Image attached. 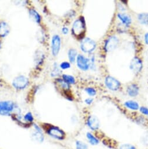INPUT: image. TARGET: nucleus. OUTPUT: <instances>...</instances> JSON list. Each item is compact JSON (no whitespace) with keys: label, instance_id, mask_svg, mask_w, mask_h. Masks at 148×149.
<instances>
[{"label":"nucleus","instance_id":"1","mask_svg":"<svg viewBox=\"0 0 148 149\" xmlns=\"http://www.w3.org/2000/svg\"><path fill=\"white\" fill-rule=\"evenodd\" d=\"M43 131L52 138L58 140H64L66 138L65 132L58 126L51 124L44 123L40 126Z\"/></svg>","mask_w":148,"mask_h":149},{"label":"nucleus","instance_id":"2","mask_svg":"<svg viewBox=\"0 0 148 149\" xmlns=\"http://www.w3.org/2000/svg\"><path fill=\"white\" fill-rule=\"evenodd\" d=\"M86 29L85 21L84 17H81L74 21L72 27V32L75 37L80 38L84 35Z\"/></svg>","mask_w":148,"mask_h":149},{"label":"nucleus","instance_id":"3","mask_svg":"<svg viewBox=\"0 0 148 149\" xmlns=\"http://www.w3.org/2000/svg\"><path fill=\"white\" fill-rule=\"evenodd\" d=\"M17 107L14 102L4 101L0 102V115L11 116Z\"/></svg>","mask_w":148,"mask_h":149},{"label":"nucleus","instance_id":"4","mask_svg":"<svg viewBox=\"0 0 148 149\" xmlns=\"http://www.w3.org/2000/svg\"><path fill=\"white\" fill-rule=\"evenodd\" d=\"M96 43L89 38H84L81 42V49L82 52L86 53H91L96 49Z\"/></svg>","mask_w":148,"mask_h":149},{"label":"nucleus","instance_id":"5","mask_svg":"<svg viewBox=\"0 0 148 149\" xmlns=\"http://www.w3.org/2000/svg\"><path fill=\"white\" fill-rule=\"evenodd\" d=\"M28 84V79L23 75H20L16 77L12 81L13 87L18 90H22L25 89Z\"/></svg>","mask_w":148,"mask_h":149},{"label":"nucleus","instance_id":"6","mask_svg":"<svg viewBox=\"0 0 148 149\" xmlns=\"http://www.w3.org/2000/svg\"><path fill=\"white\" fill-rule=\"evenodd\" d=\"M119 39L114 35L109 36L104 42V49L106 52H110L115 50L118 46Z\"/></svg>","mask_w":148,"mask_h":149},{"label":"nucleus","instance_id":"7","mask_svg":"<svg viewBox=\"0 0 148 149\" xmlns=\"http://www.w3.org/2000/svg\"><path fill=\"white\" fill-rule=\"evenodd\" d=\"M104 83L106 87L113 91L118 90L121 86V83L117 79L111 76H108L106 77Z\"/></svg>","mask_w":148,"mask_h":149},{"label":"nucleus","instance_id":"8","mask_svg":"<svg viewBox=\"0 0 148 149\" xmlns=\"http://www.w3.org/2000/svg\"><path fill=\"white\" fill-rule=\"evenodd\" d=\"M77 67L82 71H87L90 68V60L82 54H78L77 57Z\"/></svg>","mask_w":148,"mask_h":149},{"label":"nucleus","instance_id":"9","mask_svg":"<svg viewBox=\"0 0 148 149\" xmlns=\"http://www.w3.org/2000/svg\"><path fill=\"white\" fill-rule=\"evenodd\" d=\"M61 39L58 35H55L53 36L51 39V52L54 56H57L61 49Z\"/></svg>","mask_w":148,"mask_h":149},{"label":"nucleus","instance_id":"10","mask_svg":"<svg viewBox=\"0 0 148 149\" xmlns=\"http://www.w3.org/2000/svg\"><path fill=\"white\" fill-rule=\"evenodd\" d=\"M34 131L32 133V138L34 140L38 143H43L44 140V135L41 127L36 123L33 124Z\"/></svg>","mask_w":148,"mask_h":149},{"label":"nucleus","instance_id":"11","mask_svg":"<svg viewBox=\"0 0 148 149\" xmlns=\"http://www.w3.org/2000/svg\"><path fill=\"white\" fill-rule=\"evenodd\" d=\"M143 68V63L142 60L138 57L132 58L130 62L129 68L135 74L139 73Z\"/></svg>","mask_w":148,"mask_h":149},{"label":"nucleus","instance_id":"12","mask_svg":"<svg viewBox=\"0 0 148 149\" xmlns=\"http://www.w3.org/2000/svg\"><path fill=\"white\" fill-rule=\"evenodd\" d=\"M86 123L88 126L93 131L98 130L100 127V120L95 115H89L88 117Z\"/></svg>","mask_w":148,"mask_h":149},{"label":"nucleus","instance_id":"13","mask_svg":"<svg viewBox=\"0 0 148 149\" xmlns=\"http://www.w3.org/2000/svg\"><path fill=\"white\" fill-rule=\"evenodd\" d=\"M117 17L121 22V24L125 26L128 28L132 23V18L131 16L126 13H118L117 14Z\"/></svg>","mask_w":148,"mask_h":149},{"label":"nucleus","instance_id":"14","mask_svg":"<svg viewBox=\"0 0 148 149\" xmlns=\"http://www.w3.org/2000/svg\"><path fill=\"white\" fill-rule=\"evenodd\" d=\"M127 93L129 97H135L138 95L139 93V88L136 84H131L128 86Z\"/></svg>","mask_w":148,"mask_h":149},{"label":"nucleus","instance_id":"15","mask_svg":"<svg viewBox=\"0 0 148 149\" xmlns=\"http://www.w3.org/2000/svg\"><path fill=\"white\" fill-rule=\"evenodd\" d=\"M10 32L9 25L6 22H0V37H6Z\"/></svg>","mask_w":148,"mask_h":149},{"label":"nucleus","instance_id":"16","mask_svg":"<svg viewBox=\"0 0 148 149\" xmlns=\"http://www.w3.org/2000/svg\"><path fill=\"white\" fill-rule=\"evenodd\" d=\"M29 14L30 19L36 24H40L41 20V16L35 9L31 8L29 11Z\"/></svg>","mask_w":148,"mask_h":149},{"label":"nucleus","instance_id":"17","mask_svg":"<svg viewBox=\"0 0 148 149\" xmlns=\"http://www.w3.org/2000/svg\"><path fill=\"white\" fill-rule=\"evenodd\" d=\"M124 105L127 108L132 111H137L139 109V104L136 101L133 100H128L125 101L124 103Z\"/></svg>","mask_w":148,"mask_h":149},{"label":"nucleus","instance_id":"18","mask_svg":"<svg viewBox=\"0 0 148 149\" xmlns=\"http://www.w3.org/2000/svg\"><path fill=\"white\" fill-rule=\"evenodd\" d=\"M77 56H78V52L76 49H69L68 52V57L71 63H74L75 62Z\"/></svg>","mask_w":148,"mask_h":149},{"label":"nucleus","instance_id":"19","mask_svg":"<svg viewBox=\"0 0 148 149\" xmlns=\"http://www.w3.org/2000/svg\"><path fill=\"white\" fill-rule=\"evenodd\" d=\"M137 19L139 24L143 25H148V13H141L138 14Z\"/></svg>","mask_w":148,"mask_h":149},{"label":"nucleus","instance_id":"20","mask_svg":"<svg viewBox=\"0 0 148 149\" xmlns=\"http://www.w3.org/2000/svg\"><path fill=\"white\" fill-rule=\"evenodd\" d=\"M86 136L91 144L96 146L99 143V140L91 132H87Z\"/></svg>","mask_w":148,"mask_h":149},{"label":"nucleus","instance_id":"21","mask_svg":"<svg viewBox=\"0 0 148 149\" xmlns=\"http://www.w3.org/2000/svg\"><path fill=\"white\" fill-rule=\"evenodd\" d=\"M23 120L24 123L26 125H30L31 124H33V122L34 121V117L33 114L30 112H27L23 117Z\"/></svg>","mask_w":148,"mask_h":149},{"label":"nucleus","instance_id":"22","mask_svg":"<svg viewBox=\"0 0 148 149\" xmlns=\"http://www.w3.org/2000/svg\"><path fill=\"white\" fill-rule=\"evenodd\" d=\"M62 80L68 84H73L75 83V77L71 75L68 74H63L62 75Z\"/></svg>","mask_w":148,"mask_h":149},{"label":"nucleus","instance_id":"23","mask_svg":"<svg viewBox=\"0 0 148 149\" xmlns=\"http://www.w3.org/2000/svg\"><path fill=\"white\" fill-rule=\"evenodd\" d=\"M76 149H88V144L81 140H77L75 142Z\"/></svg>","mask_w":148,"mask_h":149},{"label":"nucleus","instance_id":"24","mask_svg":"<svg viewBox=\"0 0 148 149\" xmlns=\"http://www.w3.org/2000/svg\"><path fill=\"white\" fill-rule=\"evenodd\" d=\"M61 73L60 70L59 68L58 67V65H57V63L54 64L53 69L51 72V76L52 77H57L58 76H59Z\"/></svg>","mask_w":148,"mask_h":149},{"label":"nucleus","instance_id":"25","mask_svg":"<svg viewBox=\"0 0 148 149\" xmlns=\"http://www.w3.org/2000/svg\"><path fill=\"white\" fill-rule=\"evenodd\" d=\"M85 91L87 94L92 97H95L97 94L96 90L93 87H87L85 89Z\"/></svg>","mask_w":148,"mask_h":149},{"label":"nucleus","instance_id":"26","mask_svg":"<svg viewBox=\"0 0 148 149\" xmlns=\"http://www.w3.org/2000/svg\"><path fill=\"white\" fill-rule=\"evenodd\" d=\"M58 83L59 84V86L63 88L64 90H69V85L66 83L62 79H58L57 80Z\"/></svg>","mask_w":148,"mask_h":149},{"label":"nucleus","instance_id":"27","mask_svg":"<svg viewBox=\"0 0 148 149\" xmlns=\"http://www.w3.org/2000/svg\"><path fill=\"white\" fill-rule=\"evenodd\" d=\"M36 58H35V60L37 61L36 63L37 64H40L42 61L43 60V58H44V56L43 54H41V52H38L37 53V54L36 55Z\"/></svg>","mask_w":148,"mask_h":149},{"label":"nucleus","instance_id":"28","mask_svg":"<svg viewBox=\"0 0 148 149\" xmlns=\"http://www.w3.org/2000/svg\"><path fill=\"white\" fill-rule=\"evenodd\" d=\"M119 149H136V148L131 144H123L120 146Z\"/></svg>","mask_w":148,"mask_h":149},{"label":"nucleus","instance_id":"29","mask_svg":"<svg viewBox=\"0 0 148 149\" xmlns=\"http://www.w3.org/2000/svg\"><path fill=\"white\" fill-rule=\"evenodd\" d=\"M59 67L62 70L68 69L71 67V63L69 62H67V61H63L60 64Z\"/></svg>","mask_w":148,"mask_h":149},{"label":"nucleus","instance_id":"30","mask_svg":"<svg viewBox=\"0 0 148 149\" xmlns=\"http://www.w3.org/2000/svg\"><path fill=\"white\" fill-rule=\"evenodd\" d=\"M136 121L140 125H145L146 123V119L143 116H139L136 118Z\"/></svg>","mask_w":148,"mask_h":149},{"label":"nucleus","instance_id":"31","mask_svg":"<svg viewBox=\"0 0 148 149\" xmlns=\"http://www.w3.org/2000/svg\"><path fill=\"white\" fill-rule=\"evenodd\" d=\"M139 111L140 112L143 114V115L148 116V108L145 107H139Z\"/></svg>","mask_w":148,"mask_h":149},{"label":"nucleus","instance_id":"32","mask_svg":"<svg viewBox=\"0 0 148 149\" xmlns=\"http://www.w3.org/2000/svg\"><path fill=\"white\" fill-rule=\"evenodd\" d=\"M93 101H94V99L93 98H87L85 100V104H86L87 105H91L93 102Z\"/></svg>","mask_w":148,"mask_h":149},{"label":"nucleus","instance_id":"33","mask_svg":"<svg viewBox=\"0 0 148 149\" xmlns=\"http://www.w3.org/2000/svg\"><path fill=\"white\" fill-rule=\"evenodd\" d=\"M62 33L64 34V35H66L69 32V29L67 28V27H63L62 28Z\"/></svg>","mask_w":148,"mask_h":149},{"label":"nucleus","instance_id":"34","mask_svg":"<svg viewBox=\"0 0 148 149\" xmlns=\"http://www.w3.org/2000/svg\"><path fill=\"white\" fill-rule=\"evenodd\" d=\"M144 40L146 45H148V33H145L144 36Z\"/></svg>","mask_w":148,"mask_h":149},{"label":"nucleus","instance_id":"35","mask_svg":"<svg viewBox=\"0 0 148 149\" xmlns=\"http://www.w3.org/2000/svg\"><path fill=\"white\" fill-rule=\"evenodd\" d=\"M1 42H0V49H1Z\"/></svg>","mask_w":148,"mask_h":149}]
</instances>
